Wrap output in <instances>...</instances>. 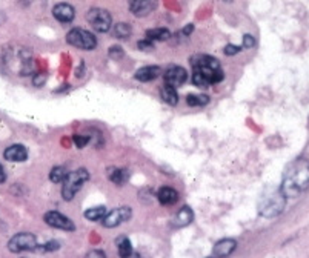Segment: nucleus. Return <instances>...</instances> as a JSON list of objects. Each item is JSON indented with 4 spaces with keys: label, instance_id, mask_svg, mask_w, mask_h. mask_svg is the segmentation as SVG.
Returning a JSON list of instances; mask_svg holds the SVG:
<instances>
[{
    "label": "nucleus",
    "instance_id": "ddd939ff",
    "mask_svg": "<svg viewBox=\"0 0 309 258\" xmlns=\"http://www.w3.org/2000/svg\"><path fill=\"white\" fill-rule=\"evenodd\" d=\"M192 210H191V207H188V206H185V207H182L179 212H177V215H175L174 217V226L175 228H185V226H188L191 222H192Z\"/></svg>",
    "mask_w": 309,
    "mask_h": 258
},
{
    "label": "nucleus",
    "instance_id": "5701e85b",
    "mask_svg": "<svg viewBox=\"0 0 309 258\" xmlns=\"http://www.w3.org/2000/svg\"><path fill=\"white\" fill-rule=\"evenodd\" d=\"M131 32H132V29H131V26L128 23L120 22V23H117L114 26V35L117 38H128L131 35Z\"/></svg>",
    "mask_w": 309,
    "mask_h": 258
},
{
    "label": "nucleus",
    "instance_id": "20e7f679",
    "mask_svg": "<svg viewBox=\"0 0 309 258\" xmlns=\"http://www.w3.org/2000/svg\"><path fill=\"white\" fill-rule=\"evenodd\" d=\"M285 198L286 197L282 194V191L264 195L260 203V213L264 215V217H274V215L282 212L285 206Z\"/></svg>",
    "mask_w": 309,
    "mask_h": 258
},
{
    "label": "nucleus",
    "instance_id": "0eeeda50",
    "mask_svg": "<svg viewBox=\"0 0 309 258\" xmlns=\"http://www.w3.org/2000/svg\"><path fill=\"white\" fill-rule=\"evenodd\" d=\"M45 223L51 228H56V229L74 231V223L68 217H65V215H62L60 212H56V210L45 213Z\"/></svg>",
    "mask_w": 309,
    "mask_h": 258
},
{
    "label": "nucleus",
    "instance_id": "7ed1b4c3",
    "mask_svg": "<svg viewBox=\"0 0 309 258\" xmlns=\"http://www.w3.org/2000/svg\"><path fill=\"white\" fill-rule=\"evenodd\" d=\"M66 41L69 45H72L79 50H83V51H91L97 47V40H96L94 34H91L90 31H85V29H79V28H74L68 32Z\"/></svg>",
    "mask_w": 309,
    "mask_h": 258
},
{
    "label": "nucleus",
    "instance_id": "423d86ee",
    "mask_svg": "<svg viewBox=\"0 0 309 258\" xmlns=\"http://www.w3.org/2000/svg\"><path fill=\"white\" fill-rule=\"evenodd\" d=\"M35 247H37V240L32 234H28V232L17 234L8 241V249L16 253L25 252V250H34Z\"/></svg>",
    "mask_w": 309,
    "mask_h": 258
},
{
    "label": "nucleus",
    "instance_id": "9d476101",
    "mask_svg": "<svg viewBox=\"0 0 309 258\" xmlns=\"http://www.w3.org/2000/svg\"><path fill=\"white\" fill-rule=\"evenodd\" d=\"M236 246H237L236 240H231V238L220 240L218 243H215V246L212 249V255H214V258H226L234 252Z\"/></svg>",
    "mask_w": 309,
    "mask_h": 258
},
{
    "label": "nucleus",
    "instance_id": "c85d7f7f",
    "mask_svg": "<svg viewBox=\"0 0 309 258\" xmlns=\"http://www.w3.org/2000/svg\"><path fill=\"white\" fill-rule=\"evenodd\" d=\"M239 51H240V48L236 47V45H226L225 47V54L226 56H236V54H239Z\"/></svg>",
    "mask_w": 309,
    "mask_h": 258
},
{
    "label": "nucleus",
    "instance_id": "f03ea898",
    "mask_svg": "<svg viewBox=\"0 0 309 258\" xmlns=\"http://www.w3.org/2000/svg\"><path fill=\"white\" fill-rule=\"evenodd\" d=\"M90 180V174L86 169H75L65 177L63 180V188H62V195L65 200H72L74 195L82 189V186Z\"/></svg>",
    "mask_w": 309,
    "mask_h": 258
},
{
    "label": "nucleus",
    "instance_id": "c9c22d12",
    "mask_svg": "<svg viewBox=\"0 0 309 258\" xmlns=\"http://www.w3.org/2000/svg\"><path fill=\"white\" fill-rule=\"evenodd\" d=\"M192 29H194V26H192V25H186V26H185V29H183L182 32H183L185 35H189V34L192 32Z\"/></svg>",
    "mask_w": 309,
    "mask_h": 258
},
{
    "label": "nucleus",
    "instance_id": "1a4fd4ad",
    "mask_svg": "<svg viewBox=\"0 0 309 258\" xmlns=\"http://www.w3.org/2000/svg\"><path fill=\"white\" fill-rule=\"evenodd\" d=\"M186 71L182 66H171L165 71V83L174 88H179L186 81Z\"/></svg>",
    "mask_w": 309,
    "mask_h": 258
},
{
    "label": "nucleus",
    "instance_id": "f257e3e1",
    "mask_svg": "<svg viewBox=\"0 0 309 258\" xmlns=\"http://www.w3.org/2000/svg\"><path fill=\"white\" fill-rule=\"evenodd\" d=\"M309 186V160L297 158L294 160L283 174L282 194L285 197H297Z\"/></svg>",
    "mask_w": 309,
    "mask_h": 258
},
{
    "label": "nucleus",
    "instance_id": "2f4dec72",
    "mask_svg": "<svg viewBox=\"0 0 309 258\" xmlns=\"http://www.w3.org/2000/svg\"><path fill=\"white\" fill-rule=\"evenodd\" d=\"M86 258H106V255L102 250H91L90 253L86 255Z\"/></svg>",
    "mask_w": 309,
    "mask_h": 258
},
{
    "label": "nucleus",
    "instance_id": "e433bc0d",
    "mask_svg": "<svg viewBox=\"0 0 309 258\" xmlns=\"http://www.w3.org/2000/svg\"><path fill=\"white\" fill-rule=\"evenodd\" d=\"M212 258H214V256H212Z\"/></svg>",
    "mask_w": 309,
    "mask_h": 258
},
{
    "label": "nucleus",
    "instance_id": "9b49d317",
    "mask_svg": "<svg viewBox=\"0 0 309 258\" xmlns=\"http://www.w3.org/2000/svg\"><path fill=\"white\" fill-rule=\"evenodd\" d=\"M54 17L62 23H69L74 19V8L69 4H59L53 8Z\"/></svg>",
    "mask_w": 309,
    "mask_h": 258
},
{
    "label": "nucleus",
    "instance_id": "7c9ffc66",
    "mask_svg": "<svg viewBox=\"0 0 309 258\" xmlns=\"http://www.w3.org/2000/svg\"><path fill=\"white\" fill-rule=\"evenodd\" d=\"M59 249V243L57 241H48L47 244H43L42 250H56Z\"/></svg>",
    "mask_w": 309,
    "mask_h": 258
},
{
    "label": "nucleus",
    "instance_id": "2eb2a0df",
    "mask_svg": "<svg viewBox=\"0 0 309 258\" xmlns=\"http://www.w3.org/2000/svg\"><path fill=\"white\" fill-rule=\"evenodd\" d=\"M159 74H160L159 66H145L136 72V78L139 81H151V80H156L159 77Z\"/></svg>",
    "mask_w": 309,
    "mask_h": 258
},
{
    "label": "nucleus",
    "instance_id": "b1692460",
    "mask_svg": "<svg viewBox=\"0 0 309 258\" xmlns=\"http://www.w3.org/2000/svg\"><path fill=\"white\" fill-rule=\"evenodd\" d=\"M209 102V99L206 96H196V94H189L186 97V103L189 106H203Z\"/></svg>",
    "mask_w": 309,
    "mask_h": 258
},
{
    "label": "nucleus",
    "instance_id": "f3484780",
    "mask_svg": "<svg viewBox=\"0 0 309 258\" xmlns=\"http://www.w3.org/2000/svg\"><path fill=\"white\" fill-rule=\"evenodd\" d=\"M106 215V207L105 206H97V207H91L85 212V219L90 222H100L103 220V217Z\"/></svg>",
    "mask_w": 309,
    "mask_h": 258
},
{
    "label": "nucleus",
    "instance_id": "f8f14e48",
    "mask_svg": "<svg viewBox=\"0 0 309 258\" xmlns=\"http://www.w3.org/2000/svg\"><path fill=\"white\" fill-rule=\"evenodd\" d=\"M4 157L8 161H25L28 157V152L23 145H13L4 152Z\"/></svg>",
    "mask_w": 309,
    "mask_h": 258
},
{
    "label": "nucleus",
    "instance_id": "4be33fe9",
    "mask_svg": "<svg viewBox=\"0 0 309 258\" xmlns=\"http://www.w3.org/2000/svg\"><path fill=\"white\" fill-rule=\"evenodd\" d=\"M66 176H68V174H66V169H65V167L56 166V167H53L51 172H50V180H51L53 183H63V180H65Z\"/></svg>",
    "mask_w": 309,
    "mask_h": 258
},
{
    "label": "nucleus",
    "instance_id": "bb28decb",
    "mask_svg": "<svg viewBox=\"0 0 309 258\" xmlns=\"http://www.w3.org/2000/svg\"><path fill=\"white\" fill-rule=\"evenodd\" d=\"M137 47H139V50H142V51H151V50H154V43H152L151 40L145 38V40H140V41L137 43Z\"/></svg>",
    "mask_w": 309,
    "mask_h": 258
},
{
    "label": "nucleus",
    "instance_id": "4468645a",
    "mask_svg": "<svg viewBox=\"0 0 309 258\" xmlns=\"http://www.w3.org/2000/svg\"><path fill=\"white\" fill-rule=\"evenodd\" d=\"M157 198L162 204L165 206H171L174 203H177L179 200V194L177 191H174L172 188H162L157 194Z\"/></svg>",
    "mask_w": 309,
    "mask_h": 258
},
{
    "label": "nucleus",
    "instance_id": "aec40b11",
    "mask_svg": "<svg viewBox=\"0 0 309 258\" xmlns=\"http://www.w3.org/2000/svg\"><path fill=\"white\" fill-rule=\"evenodd\" d=\"M109 180L119 186H122L128 180V172L125 169H112L109 172Z\"/></svg>",
    "mask_w": 309,
    "mask_h": 258
},
{
    "label": "nucleus",
    "instance_id": "6e6552de",
    "mask_svg": "<svg viewBox=\"0 0 309 258\" xmlns=\"http://www.w3.org/2000/svg\"><path fill=\"white\" fill-rule=\"evenodd\" d=\"M131 217V207H119L112 212H106L103 217V225L106 228H115L123 222H128Z\"/></svg>",
    "mask_w": 309,
    "mask_h": 258
},
{
    "label": "nucleus",
    "instance_id": "cd10ccee",
    "mask_svg": "<svg viewBox=\"0 0 309 258\" xmlns=\"http://www.w3.org/2000/svg\"><path fill=\"white\" fill-rule=\"evenodd\" d=\"M109 57H111V59H115V60L122 59V57H123V50H122L120 47H111V48H109Z\"/></svg>",
    "mask_w": 309,
    "mask_h": 258
},
{
    "label": "nucleus",
    "instance_id": "473e14b6",
    "mask_svg": "<svg viewBox=\"0 0 309 258\" xmlns=\"http://www.w3.org/2000/svg\"><path fill=\"white\" fill-rule=\"evenodd\" d=\"M140 4H142V0H129V8H131V11L136 10Z\"/></svg>",
    "mask_w": 309,
    "mask_h": 258
},
{
    "label": "nucleus",
    "instance_id": "dca6fc26",
    "mask_svg": "<svg viewBox=\"0 0 309 258\" xmlns=\"http://www.w3.org/2000/svg\"><path fill=\"white\" fill-rule=\"evenodd\" d=\"M160 97L165 103L174 106V105H177L179 103V94L177 91H175L174 86H169V84H165V88H162L160 91Z\"/></svg>",
    "mask_w": 309,
    "mask_h": 258
},
{
    "label": "nucleus",
    "instance_id": "6ab92c4d",
    "mask_svg": "<svg viewBox=\"0 0 309 258\" xmlns=\"http://www.w3.org/2000/svg\"><path fill=\"white\" fill-rule=\"evenodd\" d=\"M157 5V0H142V4L136 8V10H132V13H134L136 16H148L149 13H152V10L156 8Z\"/></svg>",
    "mask_w": 309,
    "mask_h": 258
},
{
    "label": "nucleus",
    "instance_id": "a211bd4d",
    "mask_svg": "<svg viewBox=\"0 0 309 258\" xmlns=\"http://www.w3.org/2000/svg\"><path fill=\"white\" fill-rule=\"evenodd\" d=\"M169 37H171V34L165 28H156V29L146 31V38L151 41H163V40H168Z\"/></svg>",
    "mask_w": 309,
    "mask_h": 258
},
{
    "label": "nucleus",
    "instance_id": "412c9836",
    "mask_svg": "<svg viewBox=\"0 0 309 258\" xmlns=\"http://www.w3.org/2000/svg\"><path fill=\"white\" fill-rule=\"evenodd\" d=\"M117 250L122 258H129L132 253V244L128 238H120L117 243Z\"/></svg>",
    "mask_w": 309,
    "mask_h": 258
},
{
    "label": "nucleus",
    "instance_id": "f704fd0d",
    "mask_svg": "<svg viewBox=\"0 0 309 258\" xmlns=\"http://www.w3.org/2000/svg\"><path fill=\"white\" fill-rule=\"evenodd\" d=\"M7 180V176H5V170L2 167V164H0V183H4Z\"/></svg>",
    "mask_w": 309,
    "mask_h": 258
},
{
    "label": "nucleus",
    "instance_id": "72a5a7b5",
    "mask_svg": "<svg viewBox=\"0 0 309 258\" xmlns=\"http://www.w3.org/2000/svg\"><path fill=\"white\" fill-rule=\"evenodd\" d=\"M43 81H45V77H42L40 74H37L35 78H34V84H35V86H40V83H43Z\"/></svg>",
    "mask_w": 309,
    "mask_h": 258
},
{
    "label": "nucleus",
    "instance_id": "393cba45",
    "mask_svg": "<svg viewBox=\"0 0 309 258\" xmlns=\"http://www.w3.org/2000/svg\"><path fill=\"white\" fill-rule=\"evenodd\" d=\"M192 83H194L196 86H199V88H208V86L211 84L209 80H208L202 72H199V71H194V74H192Z\"/></svg>",
    "mask_w": 309,
    "mask_h": 258
},
{
    "label": "nucleus",
    "instance_id": "39448f33",
    "mask_svg": "<svg viewBox=\"0 0 309 258\" xmlns=\"http://www.w3.org/2000/svg\"><path fill=\"white\" fill-rule=\"evenodd\" d=\"M86 19L97 32H106V31L111 29V25H112L111 14L106 10H100V8L90 10Z\"/></svg>",
    "mask_w": 309,
    "mask_h": 258
},
{
    "label": "nucleus",
    "instance_id": "a878e982",
    "mask_svg": "<svg viewBox=\"0 0 309 258\" xmlns=\"http://www.w3.org/2000/svg\"><path fill=\"white\" fill-rule=\"evenodd\" d=\"M72 140H74V145H75L79 149L85 148L88 143H90V137H86V136H79V134H75Z\"/></svg>",
    "mask_w": 309,
    "mask_h": 258
},
{
    "label": "nucleus",
    "instance_id": "c756f323",
    "mask_svg": "<svg viewBox=\"0 0 309 258\" xmlns=\"http://www.w3.org/2000/svg\"><path fill=\"white\" fill-rule=\"evenodd\" d=\"M254 43H255V40H254L252 35L246 34V35L243 37V47H245V48H252V47H254Z\"/></svg>",
    "mask_w": 309,
    "mask_h": 258
}]
</instances>
